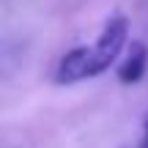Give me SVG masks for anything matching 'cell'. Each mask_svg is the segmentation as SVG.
Listing matches in <instances>:
<instances>
[{"instance_id":"6da1fadb","label":"cell","mask_w":148,"mask_h":148,"mask_svg":"<svg viewBox=\"0 0 148 148\" xmlns=\"http://www.w3.org/2000/svg\"><path fill=\"white\" fill-rule=\"evenodd\" d=\"M126 47H129V19L126 14L118 11L104 22L93 44H82V47H74L60 55L52 77L58 85H74L82 79H93L110 69L118 60V55L126 52Z\"/></svg>"},{"instance_id":"7a4b0ae2","label":"cell","mask_w":148,"mask_h":148,"mask_svg":"<svg viewBox=\"0 0 148 148\" xmlns=\"http://www.w3.org/2000/svg\"><path fill=\"white\" fill-rule=\"evenodd\" d=\"M145 69H148V47H145V41L132 38L123 58H121V63L115 66V77L121 85H137L143 79Z\"/></svg>"},{"instance_id":"3957f363","label":"cell","mask_w":148,"mask_h":148,"mask_svg":"<svg viewBox=\"0 0 148 148\" xmlns=\"http://www.w3.org/2000/svg\"><path fill=\"white\" fill-rule=\"evenodd\" d=\"M137 148H148V112L143 115V137H140Z\"/></svg>"}]
</instances>
